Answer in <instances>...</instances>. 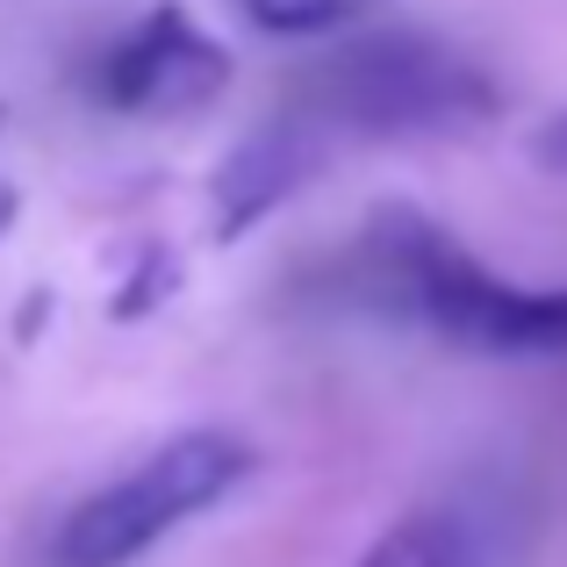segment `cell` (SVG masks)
<instances>
[{"instance_id":"cell-4","label":"cell","mask_w":567,"mask_h":567,"mask_svg":"<svg viewBox=\"0 0 567 567\" xmlns=\"http://www.w3.org/2000/svg\"><path fill=\"white\" fill-rule=\"evenodd\" d=\"M230 80V51L194 22L187 8H152L101 51L94 65V101L123 115H187L208 109Z\"/></svg>"},{"instance_id":"cell-7","label":"cell","mask_w":567,"mask_h":567,"mask_svg":"<svg viewBox=\"0 0 567 567\" xmlns=\"http://www.w3.org/2000/svg\"><path fill=\"white\" fill-rule=\"evenodd\" d=\"M532 152H539V166H554V173H567V109L554 115V123L532 137Z\"/></svg>"},{"instance_id":"cell-2","label":"cell","mask_w":567,"mask_h":567,"mask_svg":"<svg viewBox=\"0 0 567 567\" xmlns=\"http://www.w3.org/2000/svg\"><path fill=\"white\" fill-rule=\"evenodd\" d=\"M302 109L352 137H416V130L482 123L496 109V86L474 58L431 37H367L302 72Z\"/></svg>"},{"instance_id":"cell-6","label":"cell","mask_w":567,"mask_h":567,"mask_svg":"<svg viewBox=\"0 0 567 567\" xmlns=\"http://www.w3.org/2000/svg\"><path fill=\"white\" fill-rule=\"evenodd\" d=\"M374 8L381 0H237V14L266 37H331V29L360 22Z\"/></svg>"},{"instance_id":"cell-1","label":"cell","mask_w":567,"mask_h":567,"mask_svg":"<svg viewBox=\"0 0 567 567\" xmlns=\"http://www.w3.org/2000/svg\"><path fill=\"white\" fill-rule=\"evenodd\" d=\"M374 288H388L439 338L488 360H567V288H517L453 245L416 208L374 223Z\"/></svg>"},{"instance_id":"cell-3","label":"cell","mask_w":567,"mask_h":567,"mask_svg":"<svg viewBox=\"0 0 567 567\" xmlns=\"http://www.w3.org/2000/svg\"><path fill=\"white\" fill-rule=\"evenodd\" d=\"M245 474H251L245 439H230V431H181L158 453H144L130 474H115L109 488L72 503L51 539V567H130L166 532H181L194 511L230 496Z\"/></svg>"},{"instance_id":"cell-5","label":"cell","mask_w":567,"mask_h":567,"mask_svg":"<svg viewBox=\"0 0 567 567\" xmlns=\"http://www.w3.org/2000/svg\"><path fill=\"white\" fill-rule=\"evenodd\" d=\"M360 567H482V560H474L467 532H460L453 517L416 511V517H402L395 532H381Z\"/></svg>"}]
</instances>
